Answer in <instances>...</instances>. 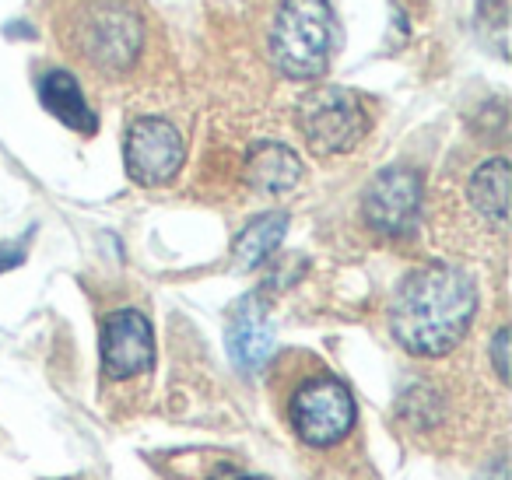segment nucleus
<instances>
[{"mask_svg":"<svg viewBox=\"0 0 512 480\" xmlns=\"http://www.w3.org/2000/svg\"><path fill=\"white\" fill-rule=\"evenodd\" d=\"M477 312V288L470 274L449 263H428L400 281L390 305V330L407 354L442 358L463 337Z\"/></svg>","mask_w":512,"mask_h":480,"instance_id":"1","label":"nucleus"},{"mask_svg":"<svg viewBox=\"0 0 512 480\" xmlns=\"http://www.w3.org/2000/svg\"><path fill=\"white\" fill-rule=\"evenodd\" d=\"M155 361V337L144 312L120 309L102 323V368L109 379L141 375Z\"/></svg>","mask_w":512,"mask_h":480,"instance_id":"7","label":"nucleus"},{"mask_svg":"<svg viewBox=\"0 0 512 480\" xmlns=\"http://www.w3.org/2000/svg\"><path fill=\"white\" fill-rule=\"evenodd\" d=\"M337 43L330 0H281L271 25V57L285 78L313 81L327 71Z\"/></svg>","mask_w":512,"mask_h":480,"instance_id":"2","label":"nucleus"},{"mask_svg":"<svg viewBox=\"0 0 512 480\" xmlns=\"http://www.w3.org/2000/svg\"><path fill=\"white\" fill-rule=\"evenodd\" d=\"M183 137L172 127L169 120H158V116H144L134 120L127 130V141H123V162L134 183L141 186H162L183 165Z\"/></svg>","mask_w":512,"mask_h":480,"instance_id":"5","label":"nucleus"},{"mask_svg":"<svg viewBox=\"0 0 512 480\" xmlns=\"http://www.w3.org/2000/svg\"><path fill=\"white\" fill-rule=\"evenodd\" d=\"M292 428L313 449H327L337 445L351 428H355V400H351L348 386L330 375L313 379L292 396Z\"/></svg>","mask_w":512,"mask_h":480,"instance_id":"4","label":"nucleus"},{"mask_svg":"<svg viewBox=\"0 0 512 480\" xmlns=\"http://www.w3.org/2000/svg\"><path fill=\"white\" fill-rule=\"evenodd\" d=\"M204 480H264V477H253V473L239 470V466H235V463H218L211 473H207Z\"/></svg>","mask_w":512,"mask_h":480,"instance_id":"15","label":"nucleus"},{"mask_svg":"<svg viewBox=\"0 0 512 480\" xmlns=\"http://www.w3.org/2000/svg\"><path fill=\"white\" fill-rule=\"evenodd\" d=\"M362 214L379 235H407L421 214V179L411 169H383L362 197Z\"/></svg>","mask_w":512,"mask_h":480,"instance_id":"6","label":"nucleus"},{"mask_svg":"<svg viewBox=\"0 0 512 480\" xmlns=\"http://www.w3.org/2000/svg\"><path fill=\"white\" fill-rule=\"evenodd\" d=\"M484 480H509V463H505V456H498L495 463H491V473H484Z\"/></svg>","mask_w":512,"mask_h":480,"instance_id":"17","label":"nucleus"},{"mask_svg":"<svg viewBox=\"0 0 512 480\" xmlns=\"http://www.w3.org/2000/svg\"><path fill=\"white\" fill-rule=\"evenodd\" d=\"M288 232V214L281 211H271V214H260L256 221H249L232 242V260L239 270H253L281 246Z\"/></svg>","mask_w":512,"mask_h":480,"instance_id":"12","label":"nucleus"},{"mask_svg":"<svg viewBox=\"0 0 512 480\" xmlns=\"http://www.w3.org/2000/svg\"><path fill=\"white\" fill-rule=\"evenodd\" d=\"M25 260V239L11 242V246H0V270H11Z\"/></svg>","mask_w":512,"mask_h":480,"instance_id":"16","label":"nucleus"},{"mask_svg":"<svg viewBox=\"0 0 512 480\" xmlns=\"http://www.w3.org/2000/svg\"><path fill=\"white\" fill-rule=\"evenodd\" d=\"M299 179H302V162L292 148H285V144L267 141V144H256V148L249 151L246 183L253 186L256 193H271V197H278V193L292 190Z\"/></svg>","mask_w":512,"mask_h":480,"instance_id":"10","label":"nucleus"},{"mask_svg":"<svg viewBox=\"0 0 512 480\" xmlns=\"http://www.w3.org/2000/svg\"><path fill=\"white\" fill-rule=\"evenodd\" d=\"M299 130L316 155H344L369 134V113L348 88H316L299 102Z\"/></svg>","mask_w":512,"mask_h":480,"instance_id":"3","label":"nucleus"},{"mask_svg":"<svg viewBox=\"0 0 512 480\" xmlns=\"http://www.w3.org/2000/svg\"><path fill=\"white\" fill-rule=\"evenodd\" d=\"M467 193L470 204L477 207V214H484L495 225H505V214H509V162L505 158H488L470 176Z\"/></svg>","mask_w":512,"mask_h":480,"instance_id":"13","label":"nucleus"},{"mask_svg":"<svg viewBox=\"0 0 512 480\" xmlns=\"http://www.w3.org/2000/svg\"><path fill=\"white\" fill-rule=\"evenodd\" d=\"M274 344V330L267 323V309L256 295H246L232 312V323H228V351L232 361L242 372H253L267 361Z\"/></svg>","mask_w":512,"mask_h":480,"instance_id":"8","label":"nucleus"},{"mask_svg":"<svg viewBox=\"0 0 512 480\" xmlns=\"http://www.w3.org/2000/svg\"><path fill=\"white\" fill-rule=\"evenodd\" d=\"M137 50H141V25H137L134 15L109 11V15L92 18L85 39L88 60L102 67H127L137 57Z\"/></svg>","mask_w":512,"mask_h":480,"instance_id":"9","label":"nucleus"},{"mask_svg":"<svg viewBox=\"0 0 512 480\" xmlns=\"http://www.w3.org/2000/svg\"><path fill=\"white\" fill-rule=\"evenodd\" d=\"M39 99H43V106L50 109L64 127L78 130V134H95V127H99V120H95L92 106L85 102V92H81V85L74 81V74H67V71L43 74V78H39Z\"/></svg>","mask_w":512,"mask_h":480,"instance_id":"11","label":"nucleus"},{"mask_svg":"<svg viewBox=\"0 0 512 480\" xmlns=\"http://www.w3.org/2000/svg\"><path fill=\"white\" fill-rule=\"evenodd\" d=\"M491 365H495L498 379H509V330H498L495 340H491Z\"/></svg>","mask_w":512,"mask_h":480,"instance_id":"14","label":"nucleus"}]
</instances>
